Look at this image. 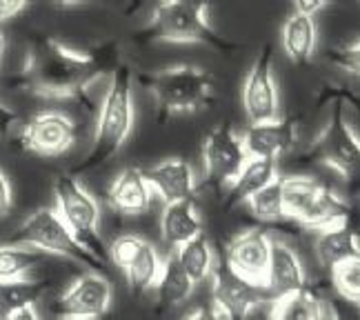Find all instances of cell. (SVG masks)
<instances>
[{
	"mask_svg": "<svg viewBox=\"0 0 360 320\" xmlns=\"http://www.w3.org/2000/svg\"><path fill=\"white\" fill-rule=\"evenodd\" d=\"M145 180L154 196H160L165 205L178 203V200H189L193 196V172L191 165L183 158H169L154 165L151 169L143 172Z\"/></svg>",
	"mask_w": 360,
	"mask_h": 320,
	"instance_id": "cell-18",
	"label": "cell"
},
{
	"mask_svg": "<svg viewBox=\"0 0 360 320\" xmlns=\"http://www.w3.org/2000/svg\"><path fill=\"white\" fill-rule=\"evenodd\" d=\"M134 129V101H131V69L129 65H116L112 69V82L103 98L98 122L89 154L80 162L78 172H87L94 167L112 160Z\"/></svg>",
	"mask_w": 360,
	"mask_h": 320,
	"instance_id": "cell-2",
	"label": "cell"
},
{
	"mask_svg": "<svg viewBox=\"0 0 360 320\" xmlns=\"http://www.w3.org/2000/svg\"><path fill=\"white\" fill-rule=\"evenodd\" d=\"M63 320H78V318H63Z\"/></svg>",
	"mask_w": 360,
	"mask_h": 320,
	"instance_id": "cell-40",
	"label": "cell"
},
{
	"mask_svg": "<svg viewBox=\"0 0 360 320\" xmlns=\"http://www.w3.org/2000/svg\"><path fill=\"white\" fill-rule=\"evenodd\" d=\"M143 34L156 43H202L220 51L231 49L227 40L218 36L212 27L210 7L205 3H185V0L160 3L151 13Z\"/></svg>",
	"mask_w": 360,
	"mask_h": 320,
	"instance_id": "cell-4",
	"label": "cell"
},
{
	"mask_svg": "<svg viewBox=\"0 0 360 320\" xmlns=\"http://www.w3.org/2000/svg\"><path fill=\"white\" fill-rule=\"evenodd\" d=\"M45 285L38 281H11L0 283V320L25 307H36V300L43 296Z\"/></svg>",
	"mask_w": 360,
	"mask_h": 320,
	"instance_id": "cell-28",
	"label": "cell"
},
{
	"mask_svg": "<svg viewBox=\"0 0 360 320\" xmlns=\"http://www.w3.org/2000/svg\"><path fill=\"white\" fill-rule=\"evenodd\" d=\"M340 302L342 305H331V320H358V316L352 314V307H358V305L345 302V300Z\"/></svg>",
	"mask_w": 360,
	"mask_h": 320,
	"instance_id": "cell-34",
	"label": "cell"
},
{
	"mask_svg": "<svg viewBox=\"0 0 360 320\" xmlns=\"http://www.w3.org/2000/svg\"><path fill=\"white\" fill-rule=\"evenodd\" d=\"M143 82L156 98L162 116L200 111L214 103V76L200 67H169L143 76Z\"/></svg>",
	"mask_w": 360,
	"mask_h": 320,
	"instance_id": "cell-5",
	"label": "cell"
},
{
	"mask_svg": "<svg viewBox=\"0 0 360 320\" xmlns=\"http://www.w3.org/2000/svg\"><path fill=\"white\" fill-rule=\"evenodd\" d=\"M309 156L318 162H325L334 172H338L342 178L354 180L358 174L360 162V145L358 136L349 127V122L345 120L342 103L336 101L327 127L318 136V141L311 145Z\"/></svg>",
	"mask_w": 360,
	"mask_h": 320,
	"instance_id": "cell-9",
	"label": "cell"
},
{
	"mask_svg": "<svg viewBox=\"0 0 360 320\" xmlns=\"http://www.w3.org/2000/svg\"><path fill=\"white\" fill-rule=\"evenodd\" d=\"M187 320H218L212 307H198L191 316H187Z\"/></svg>",
	"mask_w": 360,
	"mask_h": 320,
	"instance_id": "cell-38",
	"label": "cell"
},
{
	"mask_svg": "<svg viewBox=\"0 0 360 320\" xmlns=\"http://www.w3.org/2000/svg\"><path fill=\"white\" fill-rule=\"evenodd\" d=\"M298 141V122L294 118H276L271 122L249 124L240 143L247 158L278 160Z\"/></svg>",
	"mask_w": 360,
	"mask_h": 320,
	"instance_id": "cell-16",
	"label": "cell"
},
{
	"mask_svg": "<svg viewBox=\"0 0 360 320\" xmlns=\"http://www.w3.org/2000/svg\"><path fill=\"white\" fill-rule=\"evenodd\" d=\"M329 58L334 60L338 67H342L345 72L358 76V69H360V45H358V38H354L352 43H345L342 47H338L334 51H329Z\"/></svg>",
	"mask_w": 360,
	"mask_h": 320,
	"instance_id": "cell-31",
	"label": "cell"
},
{
	"mask_svg": "<svg viewBox=\"0 0 360 320\" xmlns=\"http://www.w3.org/2000/svg\"><path fill=\"white\" fill-rule=\"evenodd\" d=\"M278 176V167H276V160H267V158H247L243 169L238 172V176L233 178V183L229 185V193H227V203L225 207H233L238 203H247L249 198L258 193L260 189H265L269 183H274Z\"/></svg>",
	"mask_w": 360,
	"mask_h": 320,
	"instance_id": "cell-22",
	"label": "cell"
},
{
	"mask_svg": "<svg viewBox=\"0 0 360 320\" xmlns=\"http://www.w3.org/2000/svg\"><path fill=\"white\" fill-rule=\"evenodd\" d=\"M252 214L265 222H274L283 218V196H281V178H276L265 189L254 193L252 198L245 203Z\"/></svg>",
	"mask_w": 360,
	"mask_h": 320,
	"instance_id": "cell-29",
	"label": "cell"
},
{
	"mask_svg": "<svg viewBox=\"0 0 360 320\" xmlns=\"http://www.w3.org/2000/svg\"><path fill=\"white\" fill-rule=\"evenodd\" d=\"M109 67L112 56L107 49L78 51L47 36L34 43L16 82L43 98H74L94 85Z\"/></svg>",
	"mask_w": 360,
	"mask_h": 320,
	"instance_id": "cell-1",
	"label": "cell"
},
{
	"mask_svg": "<svg viewBox=\"0 0 360 320\" xmlns=\"http://www.w3.org/2000/svg\"><path fill=\"white\" fill-rule=\"evenodd\" d=\"M178 265L183 267V271L189 276V281L193 285H198L202 281L212 276L214 269V252H212V245L210 238L205 233L191 238L189 243H185L183 247H178L174 252Z\"/></svg>",
	"mask_w": 360,
	"mask_h": 320,
	"instance_id": "cell-26",
	"label": "cell"
},
{
	"mask_svg": "<svg viewBox=\"0 0 360 320\" xmlns=\"http://www.w3.org/2000/svg\"><path fill=\"white\" fill-rule=\"evenodd\" d=\"M107 256L124 274L129 287L136 294H143V291L154 287L162 260L154 245L141 238V236H118L112 247L107 249Z\"/></svg>",
	"mask_w": 360,
	"mask_h": 320,
	"instance_id": "cell-11",
	"label": "cell"
},
{
	"mask_svg": "<svg viewBox=\"0 0 360 320\" xmlns=\"http://www.w3.org/2000/svg\"><path fill=\"white\" fill-rule=\"evenodd\" d=\"M109 307H112V283L101 271H87L69 285L56 305V312L63 318L94 320L105 316Z\"/></svg>",
	"mask_w": 360,
	"mask_h": 320,
	"instance_id": "cell-12",
	"label": "cell"
},
{
	"mask_svg": "<svg viewBox=\"0 0 360 320\" xmlns=\"http://www.w3.org/2000/svg\"><path fill=\"white\" fill-rule=\"evenodd\" d=\"M53 193H56V205L53 210L65 222L69 233L74 236L76 243L87 249V252L98 258L103 265L107 262V249L98 233L101 222V207L91 193L78 183L76 176L63 174L53 183Z\"/></svg>",
	"mask_w": 360,
	"mask_h": 320,
	"instance_id": "cell-6",
	"label": "cell"
},
{
	"mask_svg": "<svg viewBox=\"0 0 360 320\" xmlns=\"http://www.w3.org/2000/svg\"><path fill=\"white\" fill-rule=\"evenodd\" d=\"M269 320H325L323 300L311 287L271 300Z\"/></svg>",
	"mask_w": 360,
	"mask_h": 320,
	"instance_id": "cell-24",
	"label": "cell"
},
{
	"mask_svg": "<svg viewBox=\"0 0 360 320\" xmlns=\"http://www.w3.org/2000/svg\"><path fill=\"white\" fill-rule=\"evenodd\" d=\"M18 141L40 156H60L76 141V124L60 111H43L25 124Z\"/></svg>",
	"mask_w": 360,
	"mask_h": 320,
	"instance_id": "cell-14",
	"label": "cell"
},
{
	"mask_svg": "<svg viewBox=\"0 0 360 320\" xmlns=\"http://www.w3.org/2000/svg\"><path fill=\"white\" fill-rule=\"evenodd\" d=\"M316 20L294 11L283 25V49L294 65H307L316 51Z\"/></svg>",
	"mask_w": 360,
	"mask_h": 320,
	"instance_id": "cell-23",
	"label": "cell"
},
{
	"mask_svg": "<svg viewBox=\"0 0 360 320\" xmlns=\"http://www.w3.org/2000/svg\"><path fill=\"white\" fill-rule=\"evenodd\" d=\"M304 287L309 285L298 252L289 243L281 238H271V254H269V267L265 281V289L271 296V300Z\"/></svg>",
	"mask_w": 360,
	"mask_h": 320,
	"instance_id": "cell-17",
	"label": "cell"
},
{
	"mask_svg": "<svg viewBox=\"0 0 360 320\" xmlns=\"http://www.w3.org/2000/svg\"><path fill=\"white\" fill-rule=\"evenodd\" d=\"M331 271V283H334L336 294L340 300L358 305L360 302V258L340 262Z\"/></svg>",
	"mask_w": 360,
	"mask_h": 320,
	"instance_id": "cell-30",
	"label": "cell"
},
{
	"mask_svg": "<svg viewBox=\"0 0 360 320\" xmlns=\"http://www.w3.org/2000/svg\"><path fill=\"white\" fill-rule=\"evenodd\" d=\"M247 156L231 124H220L202 143V162L214 185H231L243 169Z\"/></svg>",
	"mask_w": 360,
	"mask_h": 320,
	"instance_id": "cell-13",
	"label": "cell"
},
{
	"mask_svg": "<svg viewBox=\"0 0 360 320\" xmlns=\"http://www.w3.org/2000/svg\"><path fill=\"white\" fill-rule=\"evenodd\" d=\"M271 45H265L254 60L243 85V107L252 124L271 122L281 118V96L274 80Z\"/></svg>",
	"mask_w": 360,
	"mask_h": 320,
	"instance_id": "cell-10",
	"label": "cell"
},
{
	"mask_svg": "<svg viewBox=\"0 0 360 320\" xmlns=\"http://www.w3.org/2000/svg\"><path fill=\"white\" fill-rule=\"evenodd\" d=\"M283 216L298 220L300 225L323 231L329 227L347 225L352 207L334 191L311 176L281 178Z\"/></svg>",
	"mask_w": 360,
	"mask_h": 320,
	"instance_id": "cell-3",
	"label": "cell"
},
{
	"mask_svg": "<svg viewBox=\"0 0 360 320\" xmlns=\"http://www.w3.org/2000/svg\"><path fill=\"white\" fill-rule=\"evenodd\" d=\"M205 233L202 231V220L196 212V203L193 198L189 200H178L165 205L162 216H160V236L169 247L178 249L191 238Z\"/></svg>",
	"mask_w": 360,
	"mask_h": 320,
	"instance_id": "cell-19",
	"label": "cell"
},
{
	"mask_svg": "<svg viewBox=\"0 0 360 320\" xmlns=\"http://www.w3.org/2000/svg\"><path fill=\"white\" fill-rule=\"evenodd\" d=\"M212 305L218 320H247L256 307L265 300H271L265 287L245 281L243 276L233 271L225 258L214 262L212 269Z\"/></svg>",
	"mask_w": 360,
	"mask_h": 320,
	"instance_id": "cell-8",
	"label": "cell"
},
{
	"mask_svg": "<svg viewBox=\"0 0 360 320\" xmlns=\"http://www.w3.org/2000/svg\"><path fill=\"white\" fill-rule=\"evenodd\" d=\"M3 320H40V316H38L36 307H25V309H20V312L9 314V316L3 318Z\"/></svg>",
	"mask_w": 360,
	"mask_h": 320,
	"instance_id": "cell-37",
	"label": "cell"
},
{
	"mask_svg": "<svg viewBox=\"0 0 360 320\" xmlns=\"http://www.w3.org/2000/svg\"><path fill=\"white\" fill-rule=\"evenodd\" d=\"M47 256L32 247L0 245V283L25 281L27 274L38 267Z\"/></svg>",
	"mask_w": 360,
	"mask_h": 320,
	"instance_id": "cell-27",
	"label": "cell"
},
{
	"mask_svg": "<svg viewBox=\"0 0 360 320\" xmlns=\"http://www.w3.org/2000/svg\"><path fill=\"white\" fill-rule=\"evenodd\" d=\"M325 7V3H321V0H314V3H296L294 5V11H300L304 13V16H316V11H321Z\"/></svg>",
	"mask_w": 360,
	"mask_h": 320,
	"instance_id": "cell-36",
	"label": "cell"
},
{
	"mask_svg": "<svg viewBox=\"0 0 360 320\" xmlns=\"http://www.w3.org/2000/svg\"><path fill=\"white\" fill-rule=\"evenodd\" d=\"M151 289H156V298L165 307H174V305L185 302L191 291H193V283L189 281V276L183 271V267L178 265L176 256H167L162 260L158 278Z\"/></svg>",
	"mask_w": 360,
	"mask_h": 320,
	"instance_id": "cell-25",
	"label": "cell"
},
{
	"mask_svg": "<svg viewBox=\"0 0 360 320\" xmlns=\"http://www.w3.org/2000/svg\"><path fill=\"white\" fill-rule=\"evenodd\" d=\"M9 245H20V247H32L43 252L45 256H63L69 260H76L80 265L89 267L91 271H101L105 265L94 258L87 249H82L65 222L56 214L53 207H40L34 214H30L22 225L16 229V233L9 238ZM103 274V271H101Z\"/></svg>",
	"mask_w": 360,
	"mask_h": 320,
	"instance_id": "cell-7",
	"label": "cell"
},
{
	"mask_svg": "<svg viewBox=\"0 0 360 320\" xmlns=\"http://www.w3.org/2000/svg\"><path fill=\"white\" fill-rule=\"evenodd\" d=\"M271 254V236L262 229H247L227 245L225 262L245 281L265 287Z\"/></svg>",
	"mask_w": 360,
	"mask_h": 320,
	"instance_id": "cell-15",
	"label": "cell"
},
{
	"mask_svg": "<svg viewBox=\"0 0 360 320\" xmlns=\"http://www.w3.org/2000/svg\"><path fill=\"white\" fill-rule=\"evenodd\" d=\"M25 9H27V3H20V0H0V23L16 18Z\"/></svg>",
	"mask_w": 360,
	"mask_h": 320,
	"instance_id": "cell-32",
	"label": "cell"
},
{
	"mask_svg": "<svg viewBox=\"0 0 360 320\" xmlns=\"http://www.w3.org/2000/svg\"><path fill=\"white\" fill-rule=\"evenodd\" d=\"M3 53H5V36L0 32V60H3Z\"/></svg>",
	"mask_w": 360,
	"mask_h": 320,
	"instance_id": "cell-39",
	"label": "cell"
},
{
	"mask_svg": "<svg viewBox=\"0 0 360 320\" xmlns=\"http://www.w3.org/2000/svg\"><path fill=\"white\" fill-rule=\"evenodd\" d=\"M151 193L143 169L138 167H127L118 178L116 183L109 189V203L116 212L127 214V216H136V214H145L151 205Z\"/></svg>",
	"mask_w": 360,
	"mask_h": 320,
	"instance_id": "cell-20",
	"label": "cell"
},
{
	"mask_svg": "<svg viewBox=\"0 0 360 320\" xmlns=\"http://www.w3.org/2000/svg\"><path fill=\"white\" fill-rule=\"evenodd\" d=\"M16 120H18L16 111H11L9 107L0 105V134H7L13 124H16Z\"/></svg>",
	"mask_w": 360,
	"mask_h": 320,
	"instance_id": "cell-35",
	"label": "cell"
},
{
	"mask_svg": "<svg viewBox=\"0 0 360 320\" xmlns=\"http://www.w3.org/2000/svg\"><path fill=\"white\" fill-rule=\"evenodd\" d=\"M11 200H13V196H11V185H9L7 176L0 172V218L9 214Z\"/></svg>",
	"mask_w": 360,
	"mask_h": 320,
	"instance_id": "cell-33",
	"label": "cell"
},
{
	"mask_svg": "<svg viewBox=\"0 0 360 320\" xmlns=\"http://www.w3.org/2000/svg\"><path fill=\"white\" fill-rule=\"evenodd\" d=\"M314 249H316L318 262H321L325 269H334L340 262L360 258L358 233L349 229V225H338V227L318 231L314 241Z\"/></svg>",
	"mask_w": 360,
	"mask_h": 320,
	"instance_id": "cell-21",
	"label": "cell"
}]
</instances>
